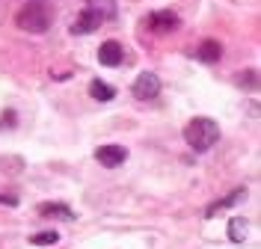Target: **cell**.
<instances>
[{"label":"cell","mask_w":261,"mask_h":249,"mask_svg":"<svg viewBox=\"0 0 261 249\" xmlns=\"http://www.w3.org/2000/svg\"><path fill=\"white\" fill-rule=\"evenodd\" d=\"M122 60H125V48H122L119 42H113V39H110V42H104V45L98 48V63H101V66L116 68Z\"/></svg>","instance_id":"7"},{"label":"cell","mask_w":261,"mask_h":249,"mask_svg":"<svg viewBox=\"0 0 261 249\" xmlns=\"http://www.w3.org/2000/svg\"><path fill=\"white\" fill-rule=\"evenodd\" d=\"M146 27L151 30V33L158 36H166V33H175L181 27V18L172 12V9H161V12H151V15L146 18Z\"/></svg>","instance_id":"3"},{"label":"cell","mask_w":261,"mask_h":249,"mask_svg":"<svg viewBox=\"0 0 261 249\" xmlns=\"http://www.w3.org/2000/svg\"><path fill=\"white\" fill-rule=\"evenodd\" d=\"M0 205H9V208H15V205H18V196H3V193H0Z\"/></svg>","instance_id":"15"},{"label":"cell","mask_w":261,"mask_h":249,"mask_svg":"<svg viewBox=\"0 0 261 249\" xmlns=\"http://www.w3.org/2000/svg\"><path fill=\"white\" fill-rule=\"evenodd\" d=\"M89 98L92 101H113L116 89L110 86V83H104V80H92L89 83Z\"/></svg>","instance_id":"10"},{"label":"cell","mask_w":261,"mask_h":249,"mask_svg":"<svg viewBox=\"0 0 261 249\" xmlns=\"http://www.w3.org/2000/svg\"><path fill=\"white\" fill-rule=\"evenodd\" d=\"M15 24H18V30H24V33L42 36V33H48L50 15L45 12V6H39V3H30V6H24V9H21V12L15 15Z\"/></svg>","instance_id":"2"},{"label":"cell","mask_w":261,"mask_h":249,"mask_svg":"<svg viewBox=\"0 0 261 249\" xmlns=\"http://www.w3.org/2000/svg\"><path fill=\"white\" fill-rule=\"evenodd\" d=\"M241 199H246V190H244V187H238V190H234V193H228L226 199L214 202L211 208H208V216H214V214H217V211H226V208H231V205H234V202H241Z\"/></svg>","instance_id":"11"},{"label":"cell","mask_w":261,"mask_h":249,"mask_svg":"<svg viewBox=\"0 0 261 249\" xmlns=\"http://www.w3.org/2000/svg\"><path fill=\"white\" fill-rule=\"evenodd\" d=\"M95 160L101 166H107V169H116V166H122L128 160V149L125 146H101L95 151Z\"/></svg>","instance_id":"6"},{"label":"cell","mask_w":261,"mask_h":249,"mask_svg":"<svg viewBox=\"0 0 261 249\" xmlns=\"http://www.w3.org/2000/svg\"><path fill=\"white\" fill-rule=\"evenodd\" d=\"M184 143L193 151H211L220 143V125L208 116H196L184 125Z\"/></svg>","instance_id":"1"},{"label":"cell","mask_w":261,"mask_h":249,"mask_svg":"<svg viewBox=\"0 0 261 249\" xmlns=\"http://www.w3.org/2000/svg\"><path fill=\"white\" fill-rule=\"evenodd\" d=\"M101 12L98 9H92V6H86V9H81L77 12V18L71 21V33H81V36H86V33H95L98 27H101Z\"/></svg>","instance_id":"5"},{"label":"cell","mask_w":261,"mask_h":249,"mask_svg":"<svg viewBox=\"0 0 261 249\" xmlns=\"http://www.w3.org/2000/svg\"><path fill=\"white\" fill-rule=\"evenodd\" d=\"M134 98L137 101H154L161 95V77L158 74H151V71H143L137 80H134Z\"/></svg>","instance_id":"4"},{"label":"cell","mask_w":261,"mask_h":249,"mask_svg":"<svg viewBox=\"0 0 261 249\" xmlns=\"http://www.w3.org/2000/svg\"><path fill=\"white\" fill-rule=\"evenodd\" d=\"M39 216H54V219H74V211L63 205V202H45V205H39Z\"/></svg>","instance_id":"9"},{"label":"cell","mask_w":261,"mask_h":249,"mask_svg":"<svg viewBox=\"0 0 261 249\" xmlns=\"http://www.w3.org/2000/svg\"><path fill=\"white\" fill-rule=\"evenodd\" d=\"M57 240H60V234H57V232H39V234H33V237H30L33 246H54Z\"/></svg>","instance_id":"13"},{"label":"cell","mask_w":261,"mask_h":249,"mask_svg":"<svg viewBox=\"0 0 261 249\" xmlns=\"http://www.w3.org/2000/svg\"><path fill=\"white\" fill-rule=\"evenodd\" d=\"M196 60H199V63H220V60H223V45H220L217 39H205V42H199V48H196Z\"/></svg>","instance_id":"8"},{"label":"cell","mask_w":261,"mask_h":249,"mask_svg":"<svg viewBox=\"0 0 261 249\" xmlns=\"http://www.w3.org/2000/svg\"><path fill=\"white\" fill-rule=\"evenodd\" d=\"M228 237H231L234 243H244L246 240V219H241V216L228 219Z\"/></svg>","instance_id":"12"},{"label":"cell","mask_w":261,"mask_h":249,"mask_svg":"<svg viewBox=\"0 0 261 249\" xmlns=\"http://www.w3.org/2000/svg\"><path fill=\"white\" fill-rule=\"evenodd\" d=\"M15 122H18L15 110H6V113L0 116V128H15Z\"/></svg>","instance_id":"14"}]
</instances>
